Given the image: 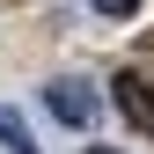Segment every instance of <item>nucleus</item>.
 Instances as JSON below:
<instances>
[{
    "label": "nucleus",
    "mask_w": 154,
    "mask_h": 154,
    "mask_svg": "<svg viewBox=\"0 0 154 154\" xmlns=\"http://www.w3.org/2000/svg\"><path fill=\"white\" fill-rule=\"evenodd\" d=\"M88 154H110V147H88Z\"/></svg>",
    "instance_id": "nucleus-5"
},
{
    "label": "nucleus",
    "mask_w": 154,
    "mask_h": 154,
    "mask_svg": "<svg viewBox=\"0 0 154 154\" xmlns=\"http://www.w3.org/2000/svg\"><path fill=\"white\" fill-rule=\"evenodd\" d=\"M88 8H95V15H140L147 0H88Z\"/></svg>",
    "instance_id": "nucleus-4"
},
{
    "label": "nucleus",
    "mask_w": 154,
    "mask_h": 154,
    "mask_svg": "<svg viewBox=\"0 0 154 154\" xmlns=\"http://www.w3.org/2000/svg\"><path fill=\"white\" fill-rule=\"evenodd\" d=\"M0 147H8V154H37V140H29V125L15 118V110H0Z\"/></svg>",
    "instance_id": "nucleus-3"
},
{
    "label": "nucleus",
    "mask_w": 154,
    "mask_h": 154,
    "mask_svg": "<svg viewBox=\"0 0 154 154\" xmlns=\"http://www.w3.org/2000/svg\"><path fill=\"white\" fill-rule=\"evenodd\" d=\"M44 110H51L59 125H88V118H95V95H88L81 81H51V88H44Z\"/></svg>",
    "instance_id": "nucleus-2"
},
{
    "label": "nucleus",
    "mask_w": 154,
    "mask_h": 154,
    "mask_svg": "<svg viewBox=\"0 0 154 154\" xmlns=\"http://www.w3.org/2000/svg\"><path fill=\"white\" fill-rule=\"evenodd\" d=\"M110 95H118V110H125L140 132H154V81H147V73H132V66H125L118 81H110Z\"/></svg>",
    "instance_id": "nucleus-1"
}]
</instances>
